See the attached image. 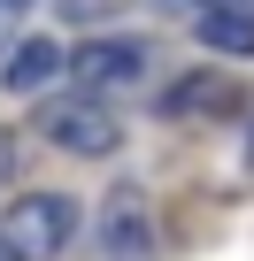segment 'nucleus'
Instances as JSON below:
<instances>
[{
	"label": "nucleus",
	"mask_w": 254,
	"mask_h": 261,
	"mask_svg": "<svg viewBox=\"0 0 254 261\" xmlns=\"http://www.w3.org/2000/svg\"><path fill=\"white\" fill-rule=\"evenodd\" d=\"M77 238V200L70 192H24L8 215H0V246L8 261H54Z\"/></svg>",
	"instance_id": "obj_1"
},
{
	"label": "nucleus",
	"mask_w": 254,
	"mask_h": 261,
	"mask_svg": "<svg viewBox=\"0 0 254 261\" xmlns=\"http://www.w3.org/2000/svg\"><path fill=\"white\" fill-rule=\"evenodd\" d=\"M39 130H47L54 146H70V154H116V146H123L116 108L93 100V92H77V100H47V108H39Z\"/></svg>",
	"instance_id": "obj_2"
},
{
	"label": "nucleus",
	"mask_w": 254,
	"mask_h": 261,
	"mask_svg": "<svg viewBox=\"0 0 254 261\" xmlns=\"http://www.w3.org/2000/svg\"><path fill=\"white\" fill-rule=\"evenodd\" d=\"M100 246H108L116 261H147V246H154V207H147L139 185H116V192H108V207H100Z\"/></svg>",
	"instance_id": "obj_3"
},
{
	"label": "nucleus",
	"mask_w": 254,
	"mask_h": 261,
	"mask_svg": "<svg viewBox=\"0 0 254 261\" xmlns=\"http://www.w3.org/2000/svg\"><path fill=\"white\" fill-rule=\"evenodd\" d=\"M70 69H77L85 85H131V77L147 69V39H93V46L70 54Z\"/></svg>",
	"instance_id": "obj_4"
},
{
	"label": "nucleus",
	"mask_w": 254,
	"mask_h": 261,
	"mask_svg": "<svg viewBox=\"0 0 254 261\" xmlns=\"http://www.w3.org/2000/svg\"><path fill=\"white\" fill-rule=\"evenodd\" d=\"M216 108H239V85L223 69H193L162 92V115H216Z\"/></svg>",
	"instance_id": "obj_5"
},
{
	"label": "nucleus",
	"mask_w": 254,
	"mask_h": 261,
	"mask_svg": "<svg viewBox=\"0 0 254 261\" xmlns=\"http://www.w3.org/2000/svg\"><path fill=\"white\" fill-rule=\"evenodd\" d=\"M62 62H70V54H62L54 39H24V46L8 54V69H0V77H8V92H47V85L62 77Z\"/></svg>",
	"instance_id": "obj_6"
},
{
	"label": "nucleus",
	"mask_w": 254,
	"mask_h": 261,
	"mask_svg": "<svg viewBox=\"0 0 254 261\" xmlns=\"http://www.w3.org/2000/svg\"><path fill=\"white\" fill-rule=\"evenodd\" d=\"M200 39H208L216 54L246 62V54H254V16H231V8H200Z\"/></svg>",
	"instance_id": "obj_7"
},
{
	"label": "nucleus",
	"mask_w": 254,
	"mask_h": 261,
	"mask_svg": "<svg viewBox=\"0 0 254 261\" xmlns=\"http://www.w3.org/2000/svg\"><path fill=\"white\" fill-rule=\"evenodd\" d=\"M8 177H16V139L0 130V185H8Z\"/></svg>",
	"instance_id": "obj_8"
},
{
	"label": "nucleus",
	"mask_w": 254,
	"mask_h": 261,
	"mask_svg": "<svg viewBox=\"0 0 254 261\" xmlns=\"http://www.w3.org/2000/svg\"><path fill=\"white\" fill-rule=\"evenodd\" d=\"M208 8H231V16H254V0H208Z\"/></svg>",
	"instance_id": "obj_9"
},
{
	"label": "nucleus",
	"mask_w": 254,
	"mask_h": 261,
	"mask_svg": "<svg viewBox=\"0 0 254 261\" xmlns=\"http://www.w3.org/2000/svg\"><path fill=\"white\" fill-rule=\"evenodd\" d=\"M24 8H31V0H0V16H24Z\"/></svg>",
	"instance_id": "obj_10"
},
{
	"label": "nucleus",
	"mask_w": 254,
	"mask_h": 261,
	"mask_svg": "<svg viewBox=\"0 0 254 261\" xmlns=\"http://www.w3.org/2000/svg\"><path fill=\"white\" fill-rule=\"evenodd\" d=\"M246 169H254V130H246Z\"/></svg>",
	"instance_id": "obj_11"
},
{
	"label": "nucleus",
	"mask_w": 254,
	"mask_h": 261,
	"mask_svg": "<svg viewBox=\"0 0 254 261\" xmlns=\"http://www.w3.org/2000/svg\"><path fill=\"white\" fill-rule=\"evenodd\" d=\"M0 261H8V246H0Z\"/></svg>",
	"instance_id": "obj_12"
}]
</instances>
